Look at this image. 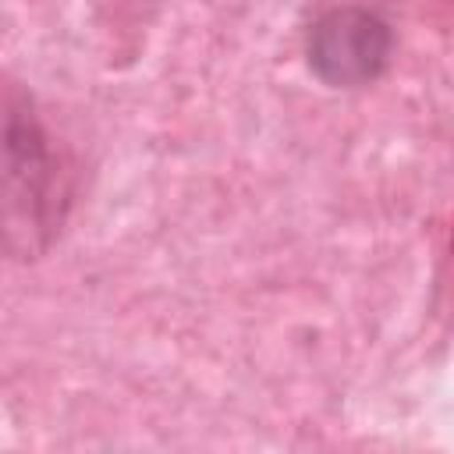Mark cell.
Segmentation results:
<instances>
[{"label":"cell","mask_w":454,"mask_h":454,"mask_svg":"<svg viewBox=\"0 0 454 454\" xmlns=\"http://www.w3.org/2000/svg\"><path fill=\"white\" fill-rule=\"evenodd\" d=\"M78 170L35 99L0 85V259L35 262L67 227Z\"/></svg>","instance_id":"cell-1"},{"label":"cell","mask_w":454,"mask_h":454,"mask_svg":"<svg viewBox=\"0 0 454 454\" xmlns=\"http://www.w3.org/2000/svg\"><path fill=\"white\" fill-rule=\"evenodd\" d=\"M394 53L390 25L369 7H333L309 28L305 57L312 74L330 89H358L376 82Z\"/></svg>","instance_id":"cell-2"}]
</instances>
